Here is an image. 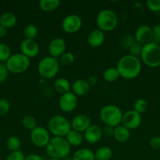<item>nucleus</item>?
<instances>
[{
    "label": "nucleus",
    "instance_id": "39448f33",
    "mask_svg": "<svg viewBox=\"0 0 160 160\" xmlns=\"http://www.w3.org/2000/svg\"><path fill=\"white\" fill-rule=\"evenodd\" d=\"M72 130L71 123L66 117L61 115H55L48 122V131L54 137L65 138Z\"/></svg>",
    "mask_w": 160,
    "mask_h": 160
},
{
    "label": "nucleus",
    "instance_id": "72a5a7b5",
    "mask_svg": "<svg viewBox=\"0 0 160 160\" xmlns=\"http://www.w3.org/2000/svg\"><path fill=\"white\" fill-rule=\"evenodd\" d=\"M147 109V102L144 98H139L133 104V110L141 114L145 112Z\"/></svg>",
    "mask_w": 160,
    "mask_h": 160
},
{
    "label": "nucleus",
    "instance_id": "c03bdc74",
    "mask_svg": "<svg viewBox=\"0 0 160 160\" xmlns=\"http://www.w3.org/2000/svg\"><path fill=\"white\" fill-rule=\"evenodd\" d=\"M7 34V29L0 25V38H4Z\"/></svg>",
    "mask_w": 160,
    "mask_h": 160
},
{
    "label": "nucleus",
    "instance_id": "e433bc0d",
    "mask_svg": "<svg viewBox=\"0 0 160 160\" xmlns=\"http://www.w3.org/2000/svg\"><path fill=\"white\" fill-rule=\"evenodd\" d=\"M25 156L20 150L15 152H11L8 155L6 160H24Z\"/></svg>",
    "mask_w": 160,
    "mask_h": 160
},
{
    "label": "nucleus",
    "instance_id": "58836bf2",
    "mask_svg": "<svg viewBox=\"0 0 160 160\" xmlns=\"http://www.w3.org/2000/svg\"><path fill=\"white\" fill-rule=\"evenodd\" d=\"M9 70L6 68V64H0V84L4 82L8 78Z\"/></svg>",
    "mask_w": 160,
    "mask_h": 160
},
{
    "label": "nucleus",
    "instance_id": "a878e982",
    "mask_svg": "<svg viewBox=\"0 0 160 160\" xmlns=\"http://www.w3.org/2000/svg\"><path fill=\"white\" fill-rule=\"evenodd\" d=\"M112 150L108 146H102L97 148L94 153L95 160H111L112 158Z\"/></svg>",
    "mask_w": 160,
    "mask_h": 160
},
{
    "label": "nucleus",
    "instance_id": "f8f14e48",
    "mask_svg": "<svg viewBox=\"0 0 160 160\" xmlns=\"http://www.w3.org/2000/svg\"><path fill=\"white\" fill-rule=\"evenodd\" d=\"M142 122L141 114L138 113L133 109L129 110L123 113L122 118V125L126 128L127 129L133 130L139 128Z\"/></svg>",
    "mask_w": 160,
    "mask_h": 160
},
{
    "label": "nucleus",
    "instance_id": "4be33fe9",
    "mask_svg": "<svg viewBox=\"0 0 160 160\" xmlns=\"http://www.w3.org/2000/svg\"><path fill=\"white\" fill-rule=\"evenodd\" d=\"M53 86H54L55 90L61 95L69 92L72 88V85H71L68 80L64 78H57L55 81Z\"/></svg>",
    "mask_w": 160,
    "mask_h": 160
},
{
    "label": "nucleus",
    "instance_id": "f257e3e1",
    "mask_svg": "<svg viewBox=\"0 0 160 160\" xmlns=\"http://www.w3.org/2000/svg\"><path fill=\"white\" fill-rule=\"evenodd\" d=\"M141 61L139 58L130 55H125L118 61L116 69L121 78L124 79H134L141 72Z\"/></svg>",
    "mask_w": 160,
    "mask_h": 160
},
{
    "label": "nucleus",
    "instance_id": "4c0bfd02",
    "mask_svg": "<svg viewBox=\"0 0 160 160\" xmlns=\"http://www.w3.org/2000/svg\"><path fill=\"white\" fill-rule=\"evenodd\" d=\"M10 105L6 99H0V116H4L9 112Z\"/></svg>",
    "mask_w": 160,
    "mask_h": 160
},
{
    "label": "nucleus",
    "instance_id": "393cba45",
    "mask_svg": "<svg viewBox=\"0 0 160 160\" xmlns=\"http://www.w3.org/2000/svg\"><path fill=\"white\" fill-rule=\"evenodd\" d=\"M60 0H40L39 7L43 12H51L59 7Z\"/></svg>",
    "mask_w": 160,
    "mask_h": 160
},
{
    "label": "nucleus",
    "instance_id": "2eb2a0df",
    "mask_svg": "<svg viewBox=\"0 0 160 160\" xmlns=\"http://www.w3.org/2000/svg\"><path fill=\"white\" fill-rule=\"evenodd\" d=\"M66 42L61 38H55L50 42L48 51L50 56L53 58H59L61 55L65 52Z\"/></svg>",
    "mask_w": 160,
    "mask_h": 160
},
{
    "label": "nucleus",
    "instance_id": "1a4fd4ad",
    "mask_svg": "<svg viewBox=\"0 0 160 160\" xmlns=\"http://www.w3.org/2000/svg\"><path fill=\"white\" fill-rule=\"evenodd\" d=\"M30 138L35 146L42 148V147H46L51 138L48 129L42 127H37L31 131Z\"/></svg>",
    "mask_w": 160,
    "mask_h": 160
},
{
    "label": "nucleus",
    "instance_id": "f704fd0d",
    "mask_svg": "<svg viewBox=\"0 0 160 160\" xmlns=\"http://www.w3.org/2000/svg\"><path fill=\"white\" fill-rule=\"evenodd\" d=\"M147 9L152 12L160 11V0H147L146 2Z\"/></svg>",
    "mask_w": 160,
    "mask_h": 160
},
{
    "label": "nucleus",
    "instance_id": "f3484780",
    "mask_svg": "<svg viewBox=\"0 0 160 160\" xmlns=\"http://www.w3.org/2000/svg\"><path fill=\"white\" fill-rule=\"evenodd\" d=\"M91 125L90 119L84 114L77 115L71 122V128L74 131L83 133Z\"/></svg>",
    "mask_w": 160,
    "mask_h": 160
},
{
    "label": "nucleus",
    "instance_id": "423d86ee",
    "mask_svg": "<svg viewBox=\"0 0 160 160\" xmlns=\"http://www.w3.org/2000/svg\"><path fill=\"white\" fill-rule=\"evenodd\" d=\"M60 63L56 58L45 56L39 61L38 64L39 74L44 79H52L59 71Z\"/></svg>",
    "mask_w": 160,
    "mask_h": 160
},
{
    "label": "nucleus",
    "instance_id": "7c9ffc66",
    "mask_svg": "<svg viewBox=\"0 0 160 160\" xmlns=\"http://www.w3.org/2000/svg\"><path fill=\"white\" fill-rule=\"evenodd\" d=\"M75 60V56L71 52H65L59 57V63L62 66H69Z\"/></svg>",
    "mask_w": 160,
    "mask_h": 160
},
{
    "label": "nucleus",
    "instance_id": "ddd939ff",
    "mask_svg": "<svg viewBox=\"0 0 160 160\" xmlns=\"http://www.w3.org/2000/svg\"><path fill=\"white\" fill-rule=\"evenodd\" d=\"M20 52L28 59L34 58L39 54V45L35 40L24 39L20 43Z\"/></svg>",
    "mask_w": 160,
    "mask_h": 160
},
{
    "label": "nucleus",
    "instance_id": "c9c22d12",
    "mask_svg": "<svg viewBox=\"0 0 160 160\" xmlns=\"http://www.w3.org/2000/svg\"><path fill=\"white\" fill-rule=\"evenodd\" d=\"M152 42L160 45V24H155L152 28Z\"/></svg>",
    "mask_w": 160,
    "mask_h": 160
},
{
    "label": "nucleus",
    "instance_id": "a211bd4d",
    "mask_svg": "<svg viewBox=\"0 0 160 160\" xmlns=\"http://www.w3.org/2000/svg\"><path fill=\"white\" fill-rule=\"evenodd\" d=\"M105 40L104 32L97 29H94L89 33L87 37L88 44L93 48L101 46Z\"/></svg>",
    "mask_w": 160,
    "mask_h": 160
},
{
    "label": "nucleus",
    "instance_id": "dca6fc26",
    "mask_svg": "<svg viewBox=\"0 0 160 160\" xmlns=\"http://www.w3.org/2000/svg\"><path fill=\"white\" fill-rule=\"evenodd\" d=\"M103 136L102 129L97 124H91L83 132V138L89 144H95L101 139Z\"/></svg>",
    "mask_w": 160,
    "mask_h": 160
},
{
    "label": "nucleus",
    "instance_id": "4468645a",
    "mask_svg": "<svg viewBox=\"0 0 160 160\" xmlns=\"http://www.w3.org/2000/svg\"><path fill=\"white\" fill-rule=\"evenodd\" d=\"M134 38L136 42L142 45L152 42V28L147 25H141L135 31Z\"/></svg>",
    "mask_w": 160,
    "mask_h": 160
},
{
    "label": "nucleus",
    "instance_id": "ea45409f",
    "mask_svg": "<svg viewBox=\"0 0 160 160\" xmlns=\"http://www.w3.org/2000/svg\"><path fill=\"white\" fill-rule=\"evenodd\" d=\"M149 145L153 149H159L160 148V137L159 136H154L149 141Z\"/></svg>",
    "mask_w": 160,
    "mask_h": 160
},
{
    "label": "nucleus",
    "instance_id": "9d476101",
    "mask_svg": "<svg viewBox=\"0 0 160 160\" xmlns=\"http://www.w3.org/2000/svg\"><path fill=\"white\" fill-rule=\"evenodd\" d=\"M83 24L81 17L76 14H70L65 17L61 23L63 31L67 34H74L80 30Z\"/></svg>",
    "mask_w": 160,
    "mask_h": 160
},
{
    "label": "nucleus",
    "instance_id": "49530a36",
    "mask_svg": "<svg viewBox=\"0 0 160 160\" xmlns=\"http://www.w3.org/2000/svg\"><path fill=\"white\" fill-rule=\"evenodd\" d=\"M61 160H72V159H71V158H69L68 156H67V157L64 158V159H62Z\"/></svg>",
    "mask_w": 160,
    "mask_h": 160
},
{
    "label": "nucleus",
    "instance_id": "5701e85b",
    "mask_svg": "<svg viewBox=\"0 0 160 160\" xmlns=\"http://www.w3.org/2000/svg\"><path fill=\"white\" fill-rule=\"evenodd\" d=\"M72 160H95L94 152L89 148H79L74 153Z\"/></svg>",
    "mask_w": 160,
    "mask_h": 160
},
{
    "label": "nucleus",
    "instance_id": "a19ab883",
    "mask_svg": "<svg viewBox=\"0 0 160 160\" xmlns=\"http://www.w3.org/2000/svg\"><path fill=\"white\" fill-rule=\"evenodd\" d=\"M102 133L103 135H104L107 138L113 137V134H114V128L110 126H106L105 125L104 128L102 129Z\"/></svg>",
    "mask_w": 160,
    "mask_h": 160
},
{
    "label": "nucleus",
    "instance_id": "b1692460",
    "mask_svg": "<svg viewBox=\"0 0 160 160\" xmlns=\"http://www.w3.org/2000/svg\"><path fill=\"white\" fill-rule=\"evenodd\" d=\"M17 23V17L12 12H4L0 17V25L4 28H10L14 27Z\"/></svg>",
    "mask_w": 160,
    "mask_h": 160
},
{
    "label": "nucleus",
    "instance_id": "f03ea898",
    "mask_svg": "<svg viewBox=\"0 0 160 160\" xmlns=\"http://www.w3.org/2000/svg\"><path fill=\"white\" fill-rule=\"evenodd\" d=\"M45 152L49 157L62 159L67 157L71 152V145L65 138H51L48 145L45 147Z\"/></svg>",
    "mask_w": 160,
    "mask_h": 160
},
{
    "label": "nucleus",
    "instance_id": "cd10ccee",
    "mask_svg": "<svg viewBox=\"0 0 160 160\" xmlns=\"http://www.w3.org/2000/svg\"><path fill=\"white\" fill-rule=\"evenodd\" d=\"M22 125L25 129L31 131L37 128V122H36L35 118L32 116H25L22 119Z\"/></svg>",
    "mask_w": 160,
    "mask_h": 160
},
{
    "label": "nucleus",
    "instance_id": "6ab92c4d",
    "mask_svg": "<svg viewBox=\"0 0 160 160\" xmlns=\"http://www.w3.org/2000/svg\"><path fill=\"white\" fill-rule=\"evenodd\" d=\"M72 92L76 96H84L87 95L89 92L90 86L88 84L87 81L84 79L76 80L72 85Z\"/></svg>",
    "mask_w": 160,
    "mask_h": 160
},
{
    "label": "nucleus",
    "instance_id": "c756f323",
    "mask_svg": "<svg viewBox=\"0 0 160 160\" xmlns=\"http://www.w3.org/2000/svg\"><path fill=\"white\" fill-rule=\"evenodd\" d=\"M24 35L26 39H33L38 35V28L34 24H28L24 29Z\"/></svg>",
    "mask_w": 160,
    "mask_h": 160
},
{
    "label": "nucleus",
    "instance_id": "aec40b11",
    "mask_svg": "<svg viewBox=\"0 0 160 160\" xmlns=\"http://www.w3.org/2000/svg\"><path fill=\"white\" fill-rule=\"evenodd\" d=\"M130 135H131V134H130V130L127 129L122 125H119V126L114 128L113 138L118 142H120V143L126 142L130 139Z\"/></svg>",
    "mask_w": 160,
    "mask_h": 160
},
{
    "label": "nucleus",
    "instance_id": "c85d7f7f",
    "mask_svg": "<svg viewBox=\"0 0 160 160\" xmlns=\"http://www.w3.org/2000/svg\"><path fill=\"white\" fill-rule=\"evenodd\" d=\"M20 144L21 143L18 138L16 136H11L6 142V146L10 152H15L20 150Z\"/></svg>",
    "mask_w": 160,
    "mask_h": 160
},
{
    "label": "nucleus",
    "instance_id": "6e6552de",
    "mask_svg": "<svg viewBox=\"0 0 160 160\" xmlns=\"http://www.w3.org/2000/svg\"><path fill=\"white\" fill-rule=\"evenodd\" d=\"M6 67L9 72L13 73H21L28 70L30 67V59L22 53L11 55L6 62Z\"/></svg>",
    "mask_w": 160,
    "mask_h": 160
},
{
    "label": "nucleus",
    "instance_id": "2f4dec72",
    "mask_svg": "<svg viewBox=\"0 0 160 160\" xmlns=\"http://www.w3.org/2000/svg\"><path fill=\"white\" fill-rule=\"evenodd\" d=\"M10 56V48L6 44L0 43V62H6Z\"/></svg>",
    "mask_w": 160,
    "mask_h": 160
},
{
    "label": "nucleus",
    "instance_id": "20e7f679",
    "mask_svg": "<svg viewBox=\"0 0 160 160\" xmlns=\"http://www.w3.org/2000/svg\"><path fill=\"white\" fill-rule=\"evenodd\" d=\"M141 61L147 67L155 68L160 66V45L150 42L143 45L141 54Z\"/></svg>",
    "mask_w": 160,
    "mask_h": 160
},
{
    "label": "nucleus",
    "instance_id": "473e14b6",
    "mask_svg": "<svg viewBox=\"0 0 160 160\" xmlns=\"http://www.w3.org/2000/svg\"><path fill=\"white\" fill-rule=\"evenodd\" d=\"M142 48V45H141L140 43L136 42V41H134V42H133V43L130 44V46H129V55L138 58V56H141Z\"/></svg>",
    "mask_w": 160,
    "mask_h": 160
},
{
    "label": "nucleus",
    "instance_id": "412c9836",
    "mask_svg": "<svg viewBox=\"0 0 160 160\" xmlns=\"http://www.w3.org/2000/svg\"><path fill=\"white\" fill-rule=\"evenodd\" d=\"M65 139L71 146H79L83 141V135L82 133L72 129L65 136Z\"/></svg>",
    "mask_w": 160,
    "mask_h": 160
},
{
    "label": "nucleus",
    "instance_id": "37998d69",
    "mask_svg": "<svg viewBox=\"0 0 160 160\" xmlns=\"http://www.w3.org/2000/svg\"><path fill=\"white\" fill-rule=\"evenodd\" d=\"M87 82H88V84H89V86L95 85L96 83H97V78L94 76L89 77L87 80Z\"/></svg>",
    "mask_w": 160,
    "mask_h": 160
},
{
    "label": "nucleus",
    "instance_id": "79ce46f5",
    "mask_svg": "<svg viewBox=\"0 0 160 160\" xmlns=\"http://www.w3.org/2000/svg\"><path fill=\"white\" fill-rule=\"evenodd\" d=\"M24 160H44L43 158L41 156L37 154H30L28 156H25Z\"/></svg>",
    "mask_w": 160,
    "mask_h": 160
},
{
    "label": "nucleus",
    "instance_id": "a18cd8bd",
    "mask_svg": "<svg viewBox=\"0 0 160 160\" xmlns=\"http://www.w3.org/2000/svg\"><path fill=\"white\" fill-rule=\"evenodd\" d=\"M45 160H61L59 159H56V158H52V157H49L48 159H46Z\"/></svg>",
    "mask_w": 160,
    "mask_h": 160
},
{
    "label": "nucleus",
    "instance_id": "0eeeda50",
    "mask_svg": "<svg viewBox=\"0 0 160 160\" xmlns=\"http://www.w3.org/2000/svg\"><path fill=\"white\" fill-rule=\"evenodd\" d=\"M97 28L103 32L111 31L118 25V17L111 9H103L100 11L96 18Z\"/></svg>",
    "mask_w": 160,
    "mask_h": 160
},
{
    "label": "nucleus",
    "instance_id": "bb28decb",
    "mask_svg": "<svg viewBox=\"0 0 160 160\" xmlns=\"http://www.w3.org/2000/svg\"><path fill=\"white\" fill-rule=\"evenodd\" d=\"M103 78L107 82L112 83L115 82L120 78V75L116 67H109L104 70L103 73Z\"/></svg>",
    "mask_w": 160,
    "mask_h": 160
},
{
    "label": "nucleus",
    "instance_id": "7ed1b4c3",
    "mask_svg": "<svg viewBox=\"0 0 160 160\" xmlns=\"http://www.w3.org/2000/svg\"><path fill=\"white\" fill-rule=\"evenodd\" d=\"M122 115L123 113L120 108L112 104L104 106L102 107L100 112V118L101 121L106 126L112 128H115L120 125L122 123Z\"/></svg>",
    "mask_w": 160,
    "mask_h": 160
},
{
    "label": "nucleus",
    "instance_id": "9b49d317",
    "mask_svg": "<svg viewBox=\"0 0 160 160\" xmlns=\"http://www.w3.org/2000/svg\"><path fill=\"white\" fill-rule=\"evenodd\" d=\"M59 107L63 112H70L75 110L78 105L77 96L72 92H67L61 95L58 101Z\"/></svg>",
    "mask_w": 160,
    "mask_h": 160
}]
</instances>
